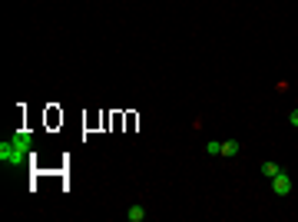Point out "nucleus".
Returning a JSON list of instances; mask_svg holds the SVG:
<instances>
[{
    "instance_id": "39448f33",
    "label": "nucleus",
    "mask_w": 298,
    "mask_h": 222,
    "mask_svg": "<svg viewBox=\"0 0 298 222\" xmlns=\"http://www.w3.org/2000/svg\"><path fill=\"white\" fill-rule=\"evenodd\" d=\"M259 173L265 176V179H272V176H278V173H282V166H278V163H272V159H265V163L259 166Z\"/></svg>"
},
{
    "instance_id": "f257e3e1",
    "label": "nucleus",
    "mask_w": 298,
    "mask_h": 222,
    "mask_svg": "<svg viewBox=\"0 0 298 222\" xmlns=\"http://www.w3.org/2000/svg\"><path fill=\"white\" fill-rule=\"evenodd\" d=\"M30 153H33V133L20 129V133L7 136V139L0 143V166L4 169H20V166H27Z\"/></svg>"
},
{
    "instance_id": "20e7f679",
    "label": "nucleus",
    "mask_w": 298,
    "mask_h": 222,
    "mask_svg": "<svg viewBox=\"0 0 298 222\" xmlns=\"http://www.w3.org/2000/svg\"><path fill=\"white\" fill-rule=\"evenodd\" d=\"M239 153H242V146H239L236 139H222V156L226 159H236Z\"/></svg>"
},
{
    "instance_id": "f03ea898",
    "label": "nucleus",
    "mask_w": 298,
    "mask_h": 222,
    "mask_svg": "<svg viewBox=\"0 0 298 222\" xmlns=\"http://www.w3.org/2000/svg\"><path fill=\"white\" fill-rule=\"evenodd\" d=\"M268 183H272V192H275V196H288V192H291V176L285 173V169H282L278 176H272Z\"/></svg>"
},
{
    "instance_id": "0eeeda50",
    "label": "nucleus",
    "mask_w": 298,
    "mask_h": 222,
    "mask_svg": "<svg viewBox=\"0 0 298 222\" xmlns=\"http://www.w3.org/2000/svg\"><path fill=\"white\" fill-rule=\"evenodd\" d=\"M288 123H291V126L298 129V110H291V113H288Z\"/></svg>"
},
{
    "instance_id": "7ed1b4c3",
    "label": "nucleus",
    "mask_w": 298,
    "mask_h": 222,
    "mask_svg": "<svg viewBox=\"0 0 298 222\" xmlns=\"http://www.w3.org/2000/svg\"><path fill=\"white\" fill-rule=\"evenodd\" d=\"M146 206H139V202H133V206L126 209V222H146Z\"/></svg>"
},
{
    "instance_id": "423d86ee",
    "label": "nucleus",
    "mask_w": 298,
    "mask_h": 222,
    "mask_svg": "<svg viewBox=\"0 0 298 222\" xmlns=\"http://www.w3.org/2000/svg\"><path fill=\"white\" fill-rule=\"evenodd\" d=\"M205 153H209V156H222V143H219V139L205 143Z\"/></svg>"
}]
</instances>
